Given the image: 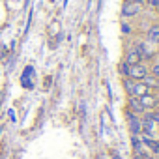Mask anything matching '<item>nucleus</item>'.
<instances>
[{
    "label": "nucleus",
    "instance_id": "obj_12",
    "mask_svg": "<svg viewBox=\"0 0 159 159\" xmlns=\"http://www.w3.org/2000/svg\"><path fill=\"white\" fill-rule=\"evenodd\" d=\"M118 71H120L124 77H127V73H129V64H127L125 60H122V62L118 64Z\"/></svg>",
    "mask_w": 159,
    "mask_h": 159
},
{
    "label": "nucleus",
    "instance_id": "obj_8",
    "mask_svg": "<svg viewBox=\"0 0 159 159\" xmlns=\"http://www.w3.org/2000/svg\"><path fill=\"white\" fill-rule=\"evenodd\" d=\"M146 38L150 43H159V25H152L146 32Z\"/></svg>",
    "mask_w": 159,
    "mask_h": 159
},
{
    "label": "nucleus",
    "instance_id": "obj_22",
    "mask_svg": "<svg viewBox=\"0 0 159 159\" xmlns=\"http://www.w3.org/2000/svg\"><path fill=\"white\" fill-rule=\"evenodd\" d=\"M124 2H133V0H124Z\"/></svg>",
    "mask_w": 159,
    "mask_h": 159
},
{
    "label": "nucleus",
    "instance_id": "obj_16",
    "mask_svg": "<svg viewBox=\"0 0 159 159\" xmlns=\"http://www.w3.org/2000/svg\"><path fill=\"white\" fill-rule=\"evenodd\" d=\"M122 30H124V34H129V32H131V28H129V25H127V23H124V25H122Z\"/></svg>",
    "mask_w": 159,
    "mask_h": 159
},
{
    "label": "nucleus",
    "instance_id": "obj_1",
    "mask_svg": "<svg viewBox=\"0 0 159 159\" xmlns=\"http://www.w3.org/2000/svg\"><path fill=\"white\" fill-rule=\"evenodd\" d=\"M148 77V67L142 64V62H139V64H133V66H129V73H127V79H131V81H144V79Z\"/></svg>",
    "mask_w": 159,
    "mask_h": 159
},
{
    "label": "nucleus",
    "instance_id": "obj_6",
    "mask_svg": "<svg viewBox=\"0 0 159 159\" xmlns=\"http://www.w3.org/2000/svg\"><path fill=\"white\" fill-rule=\"evenodd\" d=\"M140 142H142V146H144V148H148L152 153H159V142H157L155 139H150V135L140 137Z\"/></svg>",
    "mask_w": 159,
    "mask_h": 159
},
{
    "label": "nucleus",
    "instance_id": "obj_14",
    "mask_svg": "<svg viewBox=\"0 0 159 159\" xmlns=\"http://www.w3.org/2000/svg\"><path fill=\"white\" fill-rule=\"evenodd\" d=\"M6 54H8V47L6 45H0V60H4Z\"/></svg>",
    "mask_w": 159,
    "mask_h": 159
},
{
    "label": "nucleus",
    "instance_id": "obj_9",
    "mask_svg": "<svg viewBox=\"0 0 159 159\" xmlns=\"http://www.w3.org/2000/svg\"><path fill=\"white\" fill-rule=\"evenodd\" d=\"M139 101H140V105L144 107V109H148V107H155L157 105V99L148 92V94H144V96H140L139 98Z\"/></svg>",
    "mask_w": 159,
    "mask_h": 159
},
{
    "label": "nucleus",
    "instance_id": "obj_19",
    "mask_svg": "<svg viewBox=\"0 0 159 159\" xmlns=\"http://www.w3.org/2000/svg\"><path fill=\"white\" fill-rule=\"evenodd\" d=\"M111 157H112V159H120V155H118L116 150H111Z\"/></svg>",
    "mask_w": 159,
    "mask_h": 159
},
{
    "label": "nucleus",
    "instance_id": "obj_20",
    "mask_svg": "<svg viewBox=\"0 0 159 159\" xmlns=\"http://www.w3.org/2000/svg\"><path fill=\"white\" fill-rule=\"evenodd\" d=\"M142 157H144V159H155V157H152V155H148V153H142Z\"/></svg>",
    "mask_w": 159,
    "mask_h": 159
},
{
    "label": "nucleus",
    "instance_id": "obj_2",
    "mask_svg": "<svg viewBox=\"0 0 159 159\" xmlns=\"http://www.w3.org/2000/svg\"><path fill=\"white\" fill-rule=\"evenodd\" d=\"M142 8H144V4L140 2V0H133V2H124V6H122V17H125V19L135 17V15H139V13L142 11Z\"/></svg>",
    "mask_w": 159,
    "mask_h": 159
},
{
    "label": "nucleus",
    "instance_id": "obj_13",
    "mask_svg": "<svg viewBox=\"0 0 159 159\" xmlns=\"http://www.w3.org/2000/svg\"><path fill=\"white\" fill-rule=\"evenodd\" d=\"M152 75H153L155 79H159V62H155V64L152 66Z\"/></svg>",
    "mask_w": 159,
    "mask_h": 159
},
{
    "label": "nucleus",
    "instance_id": "obj_21",
    "mask_svg": "<svg viewBox=\"0 0 159 159\" xmlns=\"http://www.w3.org/2000/svg\"><path fill=\"white\" fill-rule=\"evenodd\" d=\"M2 131H4V125H0V135H2Z\"/></svg>",
    "mask_w": 159,
    "mask_h": 159
},
{
    "label": "nucleus",
    "instance_id": "obj_17",
    "mask_svg": "<svg viewBox=\"0 0 159 159\" xmlns=\"http://www.w3.org/2000/svg\"><path fill=\"white\" fill-rule=\"evenodd\" d=\"M150 6L155 8V10H159V0H150Z\"/></svg>",
    "mask_w": 159,
    "mask_h": 159
},
{
    "label": "nucleus",
    "instance_id": "obj_7",
    "mask_svg": "<svg viewBox=\"0 0 159 159\" xmlns=\"http://www.w3.org/2000/svg\"><path fill=\"white\" fill-rule=\"evenodd\" d=\"M125 62L129 64V66H133V64H139V62H142V56H140V52L137 51V47H133L129 52H127V56H125Z\"/></svg>",
    "mask_w": 159,
    "mask_h": 159
},
{
    "label": "nucleus",
    "instance_id": "obj_3",
    "mask_svg": "<svg viewBox=\"0 0 159 159\" xmlns=\"http://www.w3.org/2000/svg\"><path fill=\"white\" fill-rule=\"evenodd\" d=\"M32 77H34V67L32 66H26L23 75H21V86L26 88V90H32L34 88V81H32Z\"/></svg>",
    "mask_w": 159,
    "mask_h": 159
},
{
    "label": "nucleus",
    "instance_id": "obj_11",
    "mask_svg": "<svg viewBox=\"0 0 159 159\" xmlns=\"http://www.w3.org/2000/svg\"><path fill=\"white\" fill-rule=\"evenodd\" d=\"M129 107H131L133 114H140V112H144V107L140 105V101H135V99H131V101H129Z\"/></svg>",
    "mask_w": 159,
    "mask_h": 159
},
{
    "label": "nucleus",
    "instance_id": "obj_4",
    "mask_svg": "<svg viewBox=\"0 0 159 159\" xmlns=\"http://www.w3.org/2000/svg\"><path fill=\"white\" fill-rule=\"evenodd\" d=\"M127 125H129L131 135H139V133L142 131V122H140V118H139L137 114H133V112H127Z\"/></svg>",
    "mask_w": 159,
    "mask_h": 159
},
{
    "label": "nucleus",
    "instance_id": "obj_15",
    "mask_svg": "<svg viewBox=\"0 0 159 159\" xmlns=\"http://www.w3.org/2000/svg\"><path fill=\"white\" fill-rule=\"evenodd\" d=\"M148 116H150L153 122H159V112H148Z\"/></svg>",
    "mask_w": 159,
    "mask_h": 159
},
{
    "label": "nucleus",
    "instance_id": "obj_5",
    "mask_svg": "<svg viewBox=\"0 0 159 159\" xmlns=\"http://www.w3.org/2000/svg\"><path fill=\"white\" fill-rule=\"evenodd\" d=\"M148 92H150V86H148L144 81L133 83V86H131V90H129V94L135 96V98H140V96H144V94H148Z\"/></svg>",
    "mask_w": 159,
    "mask_h": 159
},
{
    "label": "nucleus",
    "instance_id": "obj_18",
    "mask_svg": "<svg viewBox=\"0 0 159 159\" xmlns=\"http://www.w3.org/2000/svg\"><path fill=\"white\" fill-rule=\"evenodd\" d=\"M4 98H6V90L0 92V107H2V103H4Z\"/></svg>",
    "mask_w": 159,
    "mask_h": 159
},
{
    "label": "nucleus",
    "instance_id": "obj_10",
    "mask_svg": "<svg viewBox=\"0 0 159 159\" xmlns=\"http://www.w3.org/2000/svg\"><path fill=\"white\" fill-rule=\"evenodd\" d=\"M140 122H142V131H144L146 135H152V133H153V129H155V122H153L148 114H146V116H144V120H140Z\"/></svg>",
    "mask_w": 159,
    "mask_h": 159
}]
</instances>
